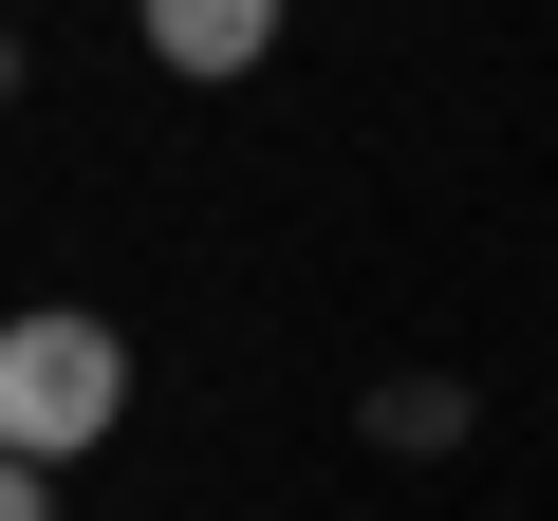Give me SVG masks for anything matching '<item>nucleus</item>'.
Here are the masks:
<instances>
[{
	"mask_svg": "<svg viewBox=\"0 0 558 521\" xmlns=\"http://www.w3.org/2000/svg\"><path fill=\"white\" fill-rule=\"evenodd\" d=\"M131 20H149L168 75H260L279 57V0H131Z\"/></svg>",
	"mask_w": 558,
	"mask_h": 521,
	"instance_id": "nucleus-2",
	"label": "nucleus"
},
{
	"mask_svg": "<svg viewBox=\"0 0 558 521\" xmlns=\"http://www.w3.org/2000/svg\"><path fill=\"white\" fill-rule=\"evenodd\" d=\"M0 521H57V465H20V447H0Z\"/></svg>",
	"mask_w": 558,
	"mask_h": 521,
	"instance_id": "nucleus-4",
	"label": "nucleus"
},
{
	"mask_svg": "<svg viewBox=\"0 0 558 521\" xmlns=\"http://www.w3.org/2000/svg\"><path fill=\"white\" fill-rule=\"evenodd\" d=\"M373 447H391V465L465 447V391H447V373H391V391H373Z\"/></svg>",
	"mask_w": 558,
	"mask_h": 521,
	"instance_id": "nucleus-3",
	"label": "nucleus"
},
{
	"mask_svg": "<svg viewBox=\"0 0 558 521\" xmlns=\"http://www.w3.org/2000/svg\"><path fill=\"white\" fill-rule=\"evenodd\" d=\"M112 410H131V336H112V317H75V299L0 317V447H20V465L112 447Z\"/></svg>",
	"mask_w": 558,
	"mask_h": 521,
	"instance_id": "nucleus-1",
	"label": "nucleus"
},
{
	"mask_svg": "<svg viewBox=\"0 0 558 521\" xmlns=\"http://www.w3.org/2000/svg\"><path fill=\"white\" fill-rule=\"evenodd\" d=\"M0 94H20V38H0Z\"/></svg>",
	"mask_w": 558,
	"mask_h": 521,
	"instance_id": "nucleus-5",
	"label": "nucleus"
}]
</instances>
